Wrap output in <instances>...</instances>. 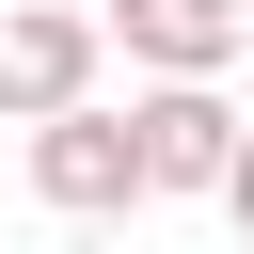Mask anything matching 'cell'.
I'll return each mask as SVG.
<instances>
[{"label": "cell", "instance_id": "cell-1", "mask_svg": "<svg viewBox=\"0 0 254 254\" xmlns=\"http://www.w3.org/2000/svg\"><path fill=\"white\" fill-rule=\"evenodd\" d=\"M95 64H111V16H95V0H16V16H0V127L79 111Z\"/></svg>", "mask_w": 254, "mask_h": 254}, {"label": "cell", "instance_id": "cell-4", "mask_svg": "<svg viewBox=\"0 0 254 254\" xmlns=\"http://www.w3.org/2000/svg\"><path fill=\"white\" fill-rule=\"evenodd\" d=\"M95 16H111V48L143 79H222L254 48V0H95Z\"/></svg>", "mask_w": 254, "mask_h": 254}, {"label": "cell", "instance_id": "cell-2", "mask_svg": "<svg viewBox=\"0 0 254 254\" xmlns=\"http://www.w3.org/2000/svg\"><path fill=\"white\" fill-rule=\"evenodd\" d=\"M127 143H143V190H206V206H222V175H238V95H222V79H143V95H127Z\"/></svg>", "mask_w": 254, "mask_h": 254}, {"label": "cell", "instance_id": "cell-5", "mask_svg": "<svg viewBox=\"0 0 254 254\" xmlns=\"http://www.w3.org/2000/svg\"><path fill=\"white\" fill-rule=\"evenodd\" d=\"M222 222L254 238V111H238V175H222Z\"/></svg>", "mask_w": 254, "mask_h": 254}, {"label": "cell", "instance_id": "cell-3", "mask_svg": "<svg viewBox=\"0 0 254 254\" xmlns=\"http://www.w3.org/2000/svg\"><path fill=\"white\" fill-rule=\"evenodd\" d=\"M32 190H48L64 222H127V206H143V143H127V111H111V95L48 111V127H32Z\"/></svg>", "mask_w": 254, "mask_h": 254}]
</instances>
